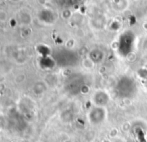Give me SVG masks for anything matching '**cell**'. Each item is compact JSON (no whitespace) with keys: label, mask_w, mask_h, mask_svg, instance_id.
<instances>
[{"label":"cell","mask_w":147,"mask_h":142,"mask_svg":"<svg viewBox=\"0 0 147 142\" xmlns=\"http://www.w3.org/2000/svg\"><path fill=\"white\" fill-rule=\"evenodd\" d=\"M47 89V84L46 82L43 81H38L34 84L33 86V92H34L36 95H42Z\"/></svg>","instance_id":"6"},{"label":"cell","mask_w":147,"mask_h":142,"mask_svg":"<svg viewBox=\"0 0 147 142\" xmlns=\"http://www.w3.org/2000/svg\"><path fill=\"white\" fill-rule=\"evenodd\" d=\"M117 134H118V130L116 128H113V129H111V130L109 131V135H110L111 137H116Z\"/></svg>","instance_id":"12"},{"label":"cell","mask_w":147,"mask_h":142,"mask_svg":"<svg viewBox=\"0 0 147 142\" xmlns=\"http://www.w3.org/2000/svg\"><path fill=\"white\" fill-rule=\"evenodd\" d=\"M137 75L139 78L145 80L147 79V69L146 68H140L139 70L137 71Z\"/></svg>","instance_id":"10"},{"label":"cell","mask_w":147,"mask_h":142,"mask_svg":"<svg viewBox=\"0 0 147 142\" xmlns=\"http://www.w3.org/2000/svg\"><path fill=\"white\" fill-rule=\"evenodd\" d=\"M39 20L45 24H52L56 20V15L50 9H43L39 13Z\"/></svg>","instance_id":"3"},{"label":"cell","mask_w":147,"mask_h":142,"mask_svg":"<svg viewBox=\"0 0 147 142\" xmlns=\"http://www.w3.org/2000/svg\"><path fill=\"white\" fill-rule=\"evenodd\" d=\"M55 63L56 62H55L54 59L49 57L48 55L47 56H42L40 58V65L44 69H51L55 65Z\"/></svg>","instance_id":"5"},{"label":"cell","mask_w":147,"mask_h":142,"mask_svg":"<svg viewBox=\"0 0 147 142\" xmlns=\"http://www.w3.org/2000/svg\"><path fill=\"white\" fill-rule=\"evenodd\" d=\"M109 95L104 90H97L92 96V101L95 104V106H102L105 107L109 102Z\"/></svg>","instance_id":"2"},{"label":"cell","mask_w":147,"mask_h":142,"mask_svg":"<svg viewBox=\"0 0 147 142\" xmlns=\"http://www.w3.org/2000/svg\"><path fill=\"white\" fill-rule=\"evenodd\" d=\"M82 64H83V66L85 67L86 69H92L93 67L95 66V63L93 62V61L91 60L89 57H86V58L83 59V61H82Z\"/></svg>","instance_id":"9"},{"label":"cell","mask_w":147,"mask_h":142,"mask_svg":"<svg viewBox=\"0 0 147 142\" xmlns=\"http://www.w3.org/2000/svg\"><path fill=\"white\" fill-rule=\"evenodd\" d=\"M102 142H110V141H109L108 139H104V140H103Z\"/></svg>","instance_id":"13"},{"label":"cell","mask_w":147,"mask_h":142,"mask_svg":"<svg viewBox=\"0 0 147 142\" xmlns=\"http://www.w3.org/2000/svg\"><path fill=\"white\" fill-rule=\"evenodd\" d=\"M89 58L96 64V63H100L104 58V53L102 52V50L98 48H94L89 52Z\"/></svg>","instance_id":"4"},{"label":"cell","mask_w":147,"mask_h":142,"mask_svg":"<svg viewBox=\"0 0 147 142\" xmlns=\"http://www.w3.org/2000/svg\"><path fill=\"white\" fill-rule=\"evenodd\" d=\"M73 113H72L71 110H64L63 112L60 115V118H61V121L65 123H69L73 120Z\"/></svg>","instance_id":"8"},{"label":"cell","mask_w":147,"mask_h":142,"mask_svg":"<svg viewBox=\"0 0 147 142\" xmlns=\"http://www.w3.org/2000/svg\"><path fill=\"white\" fill-rule=\"evenodd\" d=\"M128 1L127 0H112V7L117 11H123L127 8Z\"/></svg>","instance_id":"7"},{"label":"cell","mask_w":147,"mask_h":142,"mask_svg":"<svg viewBox=\"0 0 147 142\" xmlns=\"http://www.w3.org/2000/svg\"><path fill=\"white\" fill-rule=\"evenodd\" d=\"M110 27L112 30H118L120 28V23L118 21H116V20H114V22H112Z\"/></svg>","instance_id":"11"},{"label":"cell","mask_w":147,"mask_h":142,"mask_svg":"<svg viewBox=\"0 0 147 142\" xmlns=\"http://www.w3.org/2000/svg\"><path fill=\"white\" fill-rule=\"evenodd\" d=\"M88 120L91 124L98 125L104 122L107 118V110L105 107L102 106H95L88 112Z\"/></svg>","instance_id":"1"}]
</instances>
